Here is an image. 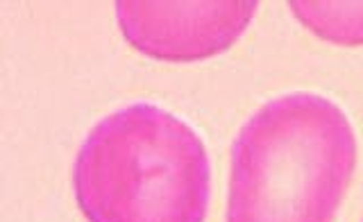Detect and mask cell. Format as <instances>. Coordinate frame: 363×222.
Here are the masks:
<instances>
[{
	"instance_id": "6da1fadb",
	"label": "cell",
	"mask_w": 363,
	"mask_h": 222,
	"mask_svg": "<svg viewBox=\"0 0 363 222\" xmlns=\"http://www.w3.org/2000/svg\"><path fill=\"white\" fill-rule=\"evenodd\" d=\"M354 170L345 111L318 93L279 95L234 141L227 222H334Z\"/></svg>"
},
{
	"instance_id": "7a4b0ae2",
	"label": "cell",
	"mask_w": 363,
	"mask_h": 222,
	"mask_svg": "<svg viewBox=\"0 0 363 222\" xmlns=\"http://www.w3.org/2000/svg\"><path fill=\"white\" fill-rule=\"evenodd\" d=\"M209 184L200 136L145 103L102 118L73 165L75 199L89 222H204Z\"/></svg>"
},
{
	"instance_id": "3957f363",
	"label": "cell",
	"mask_w": 363,
	"mask_h": 222,
	"mask_svg": "<svg viewBox=\"0 0 363 222\" xmlns=\"http://www.w3.org/2000/svg\"><path fill=\"white\" fill-rule=\"evenodd\" d=\"M257 0H118L123 37L157 62L189 64L230 50L255 18Z\"/></svg>"
},
{
	"instance_id": "277c9868",
	"label": "cell",
	"mask_w": 363,
	"mask_h": 222,
	"mask_svg": "<svg viewBox=\"0 0 363 222\" xmlns=\"http://www.w3.org/2000/svg\"><path fill=\"white\" fill-rule=\"evenodd\" d=\"M289 9L323 41L336 46H363V3L291 0Z\"/></svg>"
}]
</instances>
